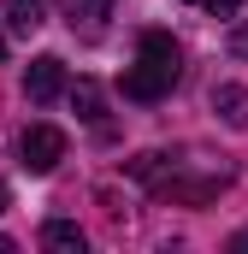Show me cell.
Returning a JSON list of instances; mask_svg holds the SVG:
<instances>
[{
    "label": "cell",
    "instance_id": "1",
    "mask_svg": "<svg viewBox=\"0 0 248 254\" xmlns=\"http://www.w3.org/2000/svg\"><path fill=\"white\" fill-rule=\"evenodd\" d=\"M178 77H184V54H178V42H172L166 30H142V42H136V65L124 71V95H130V101H160V95H172Z\"/></svg>",
    "mask_w": 248,
    "mask_h": 254
},
{
    "label": "cell",
    "instance_id": "2",
    "mask_svg": "<svg viewBox=\"0 0 248 254\" xmlns=\"http://www.w3.org/2000/svg\"><path fill=\"white\" fill-rule=\"evenodd\" d=\"M18 154H24V166H30L36 178H48V172L65 160V130L60 125H30L24 142H18Z\"/></svg>",
    "mask_w": 248,
    "mask_h": 254
},
{
    "label": "cell",
    "instance_id": "3",
    "mask_svg": "<svg viewBox=\"0 0 248 254\" xmlns=\"http://www.w3.org/2000/svg\"><path fill=\"white\" fill-rule=\"evenodd\" d=\"M60 89H65V65L54 60V54H42V60L24 71V95H30L36 107H48V101H54Z\"/></svg>",
    "mask_w": 248,
    "mask_h": 254
},
{
    "label": "cell",
    "instance_id": "4",
    "mask_svg": "<svg viewBox=\"0 0 248 254\" xmlns=\"http://www.w3.org/2000/svg\"><path fill=\"white\" fill-rule=\"evenodd\" d=\"M213 113L231 130H248V89L243 83H219V89H213Z\"/></svg>",
    "mask_w": 248,
    "mask_h": 254
},
{
    "label": "cell",
    "instance_id": "5",
    "mask_svg": "<svg viewBox=\"0 0 248 254\" xmlns=\"http://www.w3.org/2000/svg\"><path fill=\"white\" fill-rule=\"evenodd\" d=\"M107 6H113V0H65V18H71V30H83V36H101Z\"/></svg>",
    "mask_w": 248,
    "mask_h": 254
},
{
    "label": "cell",
    "instance_id": "6",
    "mask_svg": "<svg viewBox=\"0 0 248 254\" xmlns=\"http://www.w3.org/2000/svg\"><path fill=\"white\" fill-rule=\"evenodd\" d=\"M42 243H48V249H65V254H83V231H77L71 219H54V225L42 231Z\"/></svg>",
    "mask_w": 248,
    "mask_h": 254
},
{
    "label": "cell",
    "instance_id": "7",
    "mask_svg": "<svg viewBox=\"0 0 248 254\" xmlns=\"http://www.w3.org/2000/svg\"><path fill=\"white\" fill-rule=\"evenodd\" d=\"M6 18H12V30L30 36V30L42 24V0H6Z\"/></svg>",
    "mask_w": 248,
    "mask_h": 254
},
{
    "label": "cell",
    "instance_id": "8",
    "mask_svg": "<svg viewBox=\"0 0 248 254\" xmlns=\"http://www.w3.org/2000/svg\"><path fill=\"white\" fill-rule=\"evenodd\" d=\"M71 101L83 107V119H101V89H95V83H77V89H71Z\"/></svg>",
    "mask_w": 248,
    "mask_h": 254
},
{
    "label": "cell",
    "instance_id": "9",
    "mask_svg": "<svg viewBox=\"0 0 248 254\" xmlns=\"http://www.w3.org/2000/svg\"><path fill=\"white\" fill-rule=\"evenodd\" d=\"M184 6H201V12H213V18H231L243 0H184Z\"/></svg>",
    "mask_w": 248,
    "mask_h": 254
},
{
    "label": "cell",
    "instance_id": "10",
    "mask_svg": "<svg viewBox=\"0 0 248 254\" xmlns=\"http://www.w3.org/2000/svg\"><path fill=\"white\" fill-rule=\"evenodd\" d=\"M231 48H237V54H248V30H237V36H231Z\"/></svg>",
    "mask_w": 248,
    "mask_h": 254
},
{
    "label": "cell",
    "instance_id": "11",
    "mask_svg": "<svg viewBox=\"0 0 248 254\" xmlns=\"http://www.w3.org/2000/svg\"><path fill=\"white\" fill-rule=\"evenodd\" d=\"M0 213H6V184H0Z\"/></svg>",
    "mask_w": 248,
    "mask_h": 254
},
{
    "label": "cell",
    "instance_id": "12",
    "mask_svg": "<svg viewBox=\"0 0 248 254\" xmlns=\"http://www.w3.org/2000/svg\"><path fill=\"white\" fill-rule=\"evenodd\" d=\"M0 60H6V36H0Z\"/></svg>",
    "mask_w": 248,
    "mask_h": 254
}]
</instances>
